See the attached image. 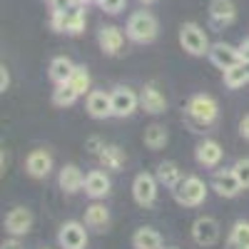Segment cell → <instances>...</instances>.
Wrapping results in <instances>:
<instances>
[{
    "mask_svg": "<svg viewBox=\"0 0 249 249\" xmlns=\"http://www.w3.org/2000/svg\"><path fill=\"white\" fill-rule=\"evenodd\" d=\"M217 120H219V102L212 95L199 92V95L190 97V102L184 107V122L192 132H204Z\"/></svg>",
    "mask_w": 249,
    "mask_h": 249,
    "instance_id": "obj_1",
    "label": "cell"
},
{
    "mask_svg": "<svg viewBox=\"0 0 249 249\" xmlns=\"http://www.w3.org/2000/svg\"><path fill=\"white\" fill-rule=\"evenodd\" d=\"M124 33L132 43L137 45H147L157 37L160 33V25H157V18L150 13V10H137L127 18V25H124Z\"/></svg>",
    "mask_w": 249,
    "mask_h": 249,
    "instance_id": "obj_2",
    "label": "cell"
},
{
    "mask_svg": "<svg viewBox=\"0 0 249 249\" xmlns=\"http://www.w3.org/2000/svg\"><path fill=\"white\" fill-rule=\"evenodd\" d=\"M85 25H88V15H85L82 3H75L65 10H53V15H50V28L55 33L80 35V33H85Z\"/></svg>",
    "mask_w": 249,
    "mask_h": 249,
    "instance_id": "obj_3",
    "label": "cell"
},
{
    "mask_svg": "<svg viewBox=\"0 0 249 249\" xmlns=\"http://www.w3.org/2000/svg\"><path fill=\"white\" fill-rule=\"evenodd\" d=\"M179 45L187 55L192 57H204L210 55V37H207V30L197 23H182L179 25Z\"/></svg>",
    "mask_w": 249,
    "mask_h": 249,
    "instance_id": "obj_4",
    "label": "cell"
},
{
    "mask_svg": "<svg viewBox=\"0 0 249 249\" xmlns=\"http://www.w3.org/2000/svg\"><path fill=\"white\" fill-rule=\"evenodd\" d=\"M207 192H210V187L204 184V179L190 175V177H182V182L172 190L175 195V202L182 204V207H199L204 199H207Z\"/></svg>",
    "mask_w": 249,
    "mask_h": 249,
    "instance_id": "obj_5",
    "label": "cell"
},
{
    "mask_svg": "<svg viewBox=\"0 0 249 249\" xmlns=\"http://www.w3.org/2000/svg\"><path fill=\"white\" fill-rule=\"evenodd\" d=\"M157 187H160V179L157 175H150V172H140L135 179H132V199L140 204V207H152L157 202Z\"/></svg>",
    "mask_w": 249,
    "mask_h": 249,
    "instance_id": "obj_6",
    "label": "cell"
},
{
    "mask_svg": "<svg viewBox=\"0 0 249 249\" xmlns=\"http://www.w3.org/2000/svg\"><path fill=\"white\" fill-rule=\"evenodd\" d=\"M88 224H82V222H65L60 227V232H57V244L60 249H85L88 247V230H85Z\"/></svg>",
    "mask_w": 249,
    "mask_h": 249,
    "instance_id": "obj_7",
    "label": "cell"
},
{
    "mask_svg": "<svg viewBox=\"0 0 249 249\" xmlns=\"http://www.w3.org/2000/svg\"><path fill=\"white\" fill-rule=\"evenodd\" d=\"M140 107V95L132 88H115L112 90V115L124 120L132 117Z\"/></svg>",
    "mask_w": 249,
    "mask_h": 249,
    "instance_id": "obj_8",
    "label": "cell"
},
{
    "mask_svg": "<svg viewBox=\"0 0 249 249\" xmlns=\"http://www.w3.org/2000/svg\"><path fill=\"white\" fill-rule=\"evenodd\" d=\"M219 222L214 217H197L192 222V239L199 247H212L219 242Z\"/></svg>",
    "mask_w": 249,
    "mask_h": 249,
    "instance_id": "obj_9",
    "label": "cell"
},
{
    "mask_svg": "<svg viewBox=\"0 0 249 249\" xmlns=\"http://www.w3.org/2000/svg\"><path fill=\"white\" fill-rule=\"evenodd\" d=\"M140 107L147 115H164L167 112V97H164V92L155 85V82H147V85L140 90Z\"/></svg>",
    "mask_w": 249,
    "mask_h": 249,
    "instance_id": "obj_10",
    "label": "cell"
},
{
    "mask_svg": "<svg viewBox=\"0 0 249 249\" xmlns=\"http://www.w3.org/2000/svg\"><path fill=\"white\" fill-rule=\"evenodd\" d=\"M212 190L219 197H224V199H232V197H237L244 190V187H242L239 177L234 175V170H217L212 175Z\"/></svg>",
    "mask_w": 249,
    "mask_h": 249,
    "instance_id": "obj_11",
    "label": "cell"
},
{
    "mask_svg": "<svg viewBox=\"0 0 249 249\" xmlns=\"http://www.w3.org/2000/svg\"><path fill=\"white\" fill-rule=\"evenodd\" d=\"M33 230V212L28 207H13L5 214V232L10 237H23Z\"/></svg>",
    "mask_w": 249,
    "mask_h": 249,
    "instance_id": "obj_12",
    "label": "cell"
},
{
    "mask_svg": "<svg viewBox=\"0 0 249 249\" xmlns=\"http://www.w3.org/2000/svg\"><path fill=\"white\" fill-rule=\"evenodd\" d=\"M207 57H210V60H212V65L219 68L222 72L242 62L239 48H234V45H230V43H214V45L210 48V55H207Z\"/></svg>",
    "mask_w": 249,
    "mask_h": 249,
    "instance_id": "obj_13",
    "label": "cell"
},
{
    "mask_svg": "<svg viewBox=\"0 0 249 249\" xmlns=\"http://www.w3.org/2000/svg\"><path fill=\"white\" fill-rule=\"evenodd\" d=\"M25 172L33 177V179H45L50 172H53V155L43 147L33 150L28 157H25Z\"/></svg>",
    "mask_w": 249,
    "mask_h": 249,
    "instance_id": "obj_14",
    "label": "cell"
},
{
    "mask_svg": "<svg viewBox=\"0 0 249 249\" xmlns=\"http://www.w3.org/2000/svg\"><path fill=\"white\" fill-rule=\"evenodd\" d=\"M124 35L127 33H122L117 25H102L97 30V45H100V50L105 55L115 57V55H120V50L124 45Z\"/></svg>",
    "mask_w": 249,
    "mask_h": 249,
    "instance_id": "obj_15",
    "label": "cell"
},
{
    "mask_svg": "<svg viewBox=\"0 0 249 249\" xmlns=\"http://www.w3.org/2000/svg\"><path fill=\"white\" fill-rule=\"evenodd\" d=\"M85 107H88V115L92 120H107V117H115L112 115V92H102V90H92L85 100Z\"/></svg>",
    "mask_w": 249,
    "mask_h": 249,
    "instance_id": "obj_16",
    "label": "cell"
},
{
    "mask_svg": "<svg viewBox=\"0 0 249 249\" xmlns=\"http://www.w3.org/2000/svg\"><path fill=\"white\" fill-rule=\"evenodd\" d=\"M224 157V150L217 140H202L195 147V160L202 167H219V162Z\"/></svg>",
    "mask_w": 249,
    "mask_h": 249,
    "instance_id": "obj_17",
    "label": "cell"
},
{
    "mask_svg": "<svg viewBox=\"0 0 249 249\" xmlns=\"http://www.w3.org/2000/svg\"><path fill=\"white\" fill-rule=\"evenodd\" d=\"M237 20V8L232 0H212L210 3V23L214 28H227Z\"/></svg>",
    "mask_w": 249,
    "mask_h": 249,
    "instance_id": "obj_18",
    "label": "cell"
},
{
    "mask_svg": "<svg viewBox=\"0 0 249 249\" xmlns=\"http://www.w3.org/2000/svg\"><path fill=\"white\" fill-rule=\"evenodd\" d=\"M85 195L90 199H105L110 192H112V182L105 172H100V170H92L88 177H85Z\"/></svg>",
    "mask_w": 249,
    "mask_h": 249,
    "instance_id": "obj_19",
    "label": "cell"
},
{
    "mask_svg": "<svg viewBox=\"0 0 249 249\" xmlns=\"http://www.w3.org/2000/svg\"><path fill=\"white\" fill-rule=\"evenodd\" d=\"M85 177L88 175H82V170L77 167V164H65L57 175V184L65 195H75L85 187Z\"/></svg>",
    "mask_w": 249,
    "mask_h": 249,
    "instance_id": "obj_20",
    "label": "cell"
},
{
    "mask_svg": "<svg viewBox=\"0 0 249 249\" xmlns=\"http://www.w3.org/2000/svg\"><path fill=\"white\" fill-rule=\"evenodd\" d=\"M85 224L95 232H107L110 227V210L100 199H95L90 207H85Z\"/></svg>",
    "mask_w": 249,
    "mask_h": 249,
    "instance_id": "obj_21",
    "label": "cell"
},
{
    "mask_svg": "<svg viewBox=\"0 0 249 249\" xmlns=\"http://www.w3.org/2000/svg\"><path fill=\"white\" fill-rule=\"evenodd\" d=\"M102 170H110V172H120L124 167V162H127V155H124V150L120 147V144H105L102 147V152L97 155Z\"/></svg>",
    "mask_w": 249,
    "mask_h": 249,
    "instance_id": "obj_22",
    "label": "cell"
},
{
    "mask_svg": "<svg viewBox=\"0 0 249 249\" xmlns=\"http://www.w3.org/2000/svg\"><path fill=\"white\" fill-rule=\"evenodd\" d=\"M142 142H144V147L152 150V152L164 150V144L170 142V132H167V127H164V124L155 122V124H150V127H144Z\"/></svg>",
    "mask_w": 249,
    "mask_h": 249,
    "instance_id": "obj_23",
    "label": "cell"
},
{
    "mask_svg": "<svg viewBox=\"0 0 249 249\" xmlns=\"http://www.w3.org/2000/svg\"><path fill=\"white\" fill-rule=\"evenodd\" d=\"M72 72H75V62H72L70 57H65V55L53 57L50 68H48V75H50V80L55 82V85H62V82H70Z\"/></svg>",
    "mask_w": 249,
    "mask_h": 249,
    "instance_id": "obj_24",
    "label": "cell"
},
{
    "mask_svg": "<svg viewBox=\"0 0 249 249\" xmlns=\"http://www.w3.org/2000/svg\"><path fill=\"white\" fill-rule=\"evenodd\" d=\"M132 249H164V242L157 230L152 227H140L132 234Z\"/></svg>",
    "mask_w": 249,
    "mask_h": 249,
    "instance_id": "obj_25",
    "label": "cell"
},
{
    "mask_svg": "<svg viewBox=\"0 0 249 249\" xmlns=\"http://www.w3.org/2000/svg\"><path fill=\"white\" fill-rule=\"evenodd\" d=\"M155 175H157V179H160V184H164L167 190H175V187L182 182V170H179V164L177 162H172V160H164V162H160L157 164V170H155Z\"/></svg>",
    "mask_w": 249,
    "mask_h": 249,
    "instance_id": "obj_26",
    "label": "cell"
},
{
    "mask_svg": "<svg viewBox=\"0 0 249 249\" xmlns=\"http://www.w3.org/2000/svg\"><path fill=\"white\" fill-rule=\"evenodd\" d=\"M247 82H249V65L247 62H239V65L224 70V85L230 90H239V88L247 85Z\"/></svg>",
    "mask_w": 249,
    "mask_h": 249,
    "instance_id": "obj_27",
    "label": "cell"
},
{
    "mask_svg": "<svg viewBox=\"0 0 249 249\" xmlns=\"http://www.w3.org/2000/svg\"><path fill=\"white\" fill-rule=\"evenodd\" d=\"M80 92L70 85V82H62V85H55L53 90V105L55 107H72L77 102Z\"/></svg>",
    "mask_w": 249,
    "mask_h": 249,
    "instance_id": "obj_28",
    "label": "cell"
},
{
    "mask_svg": "<svg viewBox=\"0 0 249 249\" xmlns=\"http://www.w3.org/2000/svg\"><path fill=\"white\" fill-rule=\"evenodd\" d=\"M227 249H249V222H234L230 239H227Z\"/></svg>",
    "mask_w": 249,
    "mask_h": 249,
    "instance_id": "obj_29",
    "label": "cell"
},
{
    "mask_svg": "<svg viewBox=\"0 0 249 249\" xmlns=\"http://www.w3.org/2000/svg\"><path fill=\"white\" fill-rule=\"evenodd\" d=\"M70 85H72L80 95H90V92H92V90H90L92 77H90V72H88L85 65H75V72H72V77H70Z\"/></svg>",
    "mask_w": 249,
    "mask_h": 249,
    "instance_id": "obj_30",
    "label": "cell"
},
{
    "mask_svg": "<svg viewBox=\"0 0 249 249\" xmlns=\"http://www.w3.org/2000/svg\"><path fill=\"white\" fill-rule=\"evenodd\" d=\"M232 170H234V175L239 177V182H242V187H244V190H249V157H242V160H237Z\"/></svg>",
    "mask_w": 249,
    "mask_h": 249,
    "instance_id": "obj_31",
    "label": "cell"
},
{
    "mask_svg": "<svg viewBox=\"0 0 249 249\" xmlns=\"http://www.w3.org/2000/svg\"><path fill=\"white\" fill-rule=\"evenodd\" d=\"M100 10L102 13H107V15H117L124 10V5H127V0H100Z\"/></svg>",
    "mask_w": 249,
    "mask_h": 249,
    "instance_id": "obj_32",
    "label": "cell"
},
{
    "mask_svg": "<svg viewBox=\"0 0 249 249\" xmlns=\"http://www.w3.org/2000/svg\"><path fill=\"white\" fill-rule=\"evenodd\" d=\"M102 147H105V142H102L97 135H92V137H88V140H85V150H88L90 155H95V157L102 152Z\"/></svg>",
    "mask_w": 249,
    "mask_h": 249,
    "instance_id": "obj_33",
    "label": "cell"
},
{
    "mask_svg": "<svg viewBox=\"0 0 249 249\" xmlns=\"http://www.w3.org/2000/svg\"><path fill=\"white\" fill-rule=\"evenodd\" d=\"M10 90V70L3 65L0 68V92H8Z\"/></svg>",
    "mask_w": 249,
    "mask_h": 249,
    "instance_id": "obj_34",
    "label": "cell"
},
{
    "mask_svg": "<svg viewBox=\"0 0 249 249\" xmlns=\"http://www.w3.org/2000/svg\"><path fill=\"white\" fill-rule=\"evenodd\" d=\"M0 249H25V247H23V242H20V237H10V239H5L3 244H0Z\"/></svg>",
    "mask_w": 249,
    "mask_h": 249,
    "instance_id": "obj_35",
    "label": "cell"
},
{
    "mask_svg": "<svg viewBox=\"0 0 249 249\" xmlns=\"http://www.w3.org/2000/svg\"><path fill=\"white\" fill-rule=\"evenodd\" d=\"M239 135H242L244 140H249V115H244V117L239 120Z\"/></svg>",
    "mask_w": 249,
    "mask_h": 249,
    "instance_id": "obj_36",
    "label": "cell"
},
{
    "mask_svg": "<svg viewBox=\"0 0 249 249\" xmlns=\"http://www.w3.org/2000/svg\"><path fill=\"white\" fill-rule=\"evenodd\" d=\"M239 55H242V62L249 65V40H244V43L239 45Z\"/></svg>",
    "mask_w": 249,
    "mask_h": 249,
    "instance_id": "obj_37",
    "label": "cell"
},
{
    "mask_svg": "<svg viewBox=\"0 0 249 249\" xmlns=\"http://www.w3.org/2000/svg\"><path fill=\"white\" fill-rule=\"evenodd\" d=\"M142 5H152V3H157V0H140Z\"/></svg>",
    "mask_w": 249,
    "mask_h": 249,
    "instance_id": "obj_38",
    "label": "cell"
},
{
    "mask_svg": "<svg viewBox=\"0 0 249 249\" xmlns=\"http://www.w3.org/2000/svg\"><path fill=\"white\" fill-rule=\"evenodd\" d=\"M75 3H82V5H85V0H75Z\"/></svg>",
    "mask_w": 249,
    "mask_h": 249,
    "instance_id": "obj_39",
    "label": "cell"
},
{
    "mask_svg": "<svg viewBox=\"0 0 249 249\" xmlns=\"http://www.w3.org/2000/svg\"><path fill=\"white\" fill-rule=\"evenodd\" d=\"M48 3H55V0H48Z\"/></svg>",
    "mask_w": 249,
    "mask_h": 249,
    "instance_id": "obj_40",
    "label": "cell"
}]
</instances>
